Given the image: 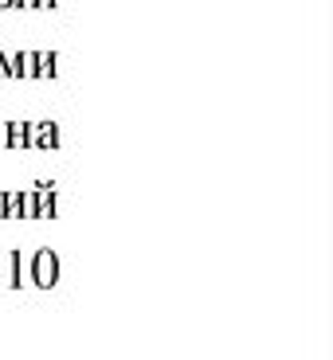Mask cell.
<instances>
[{"label":"cell","mask_w":333,"mask_h":360,"mask_svg":"<svg viewBox=\"0 0 333 360\" xmlns=\"http://www.w3.org/2000/svg\"><path fill=\"white\" fill-rule=\"evenodd\" d=\"M16 8H24V12H32V8H36V0H16Z\"/></svg>","instance_id":"9"},{"label":"cell","mask_w":333,"mask_h":360,"mask_svg":"<svg viewBox=\"0 0 333 360\" xmlns=\"http://www.w3.org/2000/svg\"><path fill=\"white\" fill-rule=\"evenodd\" d=\"M0 219H4V192H0Z\"/></svg>","instance_id":"11"},{"label":"cell","mask_w":333,"mask_h":360,"mask_svg":"<svg viewBox=\"0 0 333 360\" xmlns=\"http://www.w3.org/2000/svg\"><path fill=\"white\" fill-rule=\"evenodd\" d=\"M55 75H59V55L36 51V79H55Z\"/></svg>","instance_id":"4"},{"label":"cell","mask_w":333,"mask_h":360,"mask_svg":"<svg viewBox=\"0 0 333 360\" xmlns=\"http://www.w3.org/2000/svg\"><path fill=\"white\" fill-rule=\"evenodd\" d=\"M32 282H36L39 290H51L55 282H59V255H55L51 247H39V251L32 255Z\"/></svg>","instance_id":"1"},{"label":"cell","mask_w":333,"mask_h":360,"mask_svg":"<svg viewBox=\"0 0 333 360\" xmlns=\"http://www.w3.org/2000/svg\"><path fill=\"white\" fill-rule=\"evenodd\" d=\"M0 79H4V59H0Z\"/></svg>","instance_id":"12"},{"label":"cell","mask_w":333,"mask_h":360,"mask_svg":"<svg viewBox=\"0 0 333 360\" xmlns=\"http://www.w3.org/2000/svg\"><path fill=\"white\" fill-rule=\"evenodd\" d=\"M4 145L8 149H27V122H8L4 126Z\"/></svg>","instance_id":"5"},{"label":"cell","mask_w":333,"mask_h":360,"mask_svg":"<svg viewBox=\"0 0 333 360\" xmlns=\"http://www.w3.org/2000/svg\"><path fill=\"white\" fill-rule=\"evenodd\" d=\"M4 219H20V188L4 192Z\"/></svg>","instance_id":"7"},{"label":"cell","mask_w":333,"mask_h":360,"mask_svg":"<svg viewBox=\"0 0 333 360\" xmlns=\"http://www.w3.org/2000/svg\"><path fill=\"white\" fill-rule=\"evenodd\" d=\"M0 8H16V0H0Z\"/></svg>","instance_id":"10"},{"label":"cell","mask_w":333,"mask_h":360,"mask_svg":"<svg viewBox=\"0 0 333 360\" xmlns=\"http://www.w3.org/2000/svg\"><path fill=\"white\" fill-rule=\"evenodd\" d=\"M27 149H59V126L55 122H27Z\"/></svg>","instance_id":"2"},{"label":"cell","mask_w":333,"mask_h":360,"mask_svg":"<svg viewBox=\"0 0 333 360\" xmlns=\"http://www.w3.org/2000/svg\"><path fill=\"white\" fill-rule=\"evenodd\" d=\"M55 212H59V192L51 180H44L36 184V219H55Z\"/></svg>","instance_id":"3"},{"label":"cell","mask_w":333,"mask_h":360,"mask_svg":"<svg viewBox=\"0 0 333 360\" xmlns=\"http://www.w3.org/2000/svg\"><path fill=\"white\" fill-rule=\"evenodd\" d=\"M55 4H59V0H36V8H44V12H51Z\"/></svg>","instance_id":"8"},{"label":"cell","mask_w":333,"mask_h":360,"mask_svg":"<svg viewBox=\"0 0 333 360\" xmlns=\"http://www.w3.org/2000/svg\"><path fill=\"white\" fill-rule=\"evenodd\" d=\"M20 219H36V192L32 188L20 192Z\"/></svg>","instance_id":"6"}]
</instances>
